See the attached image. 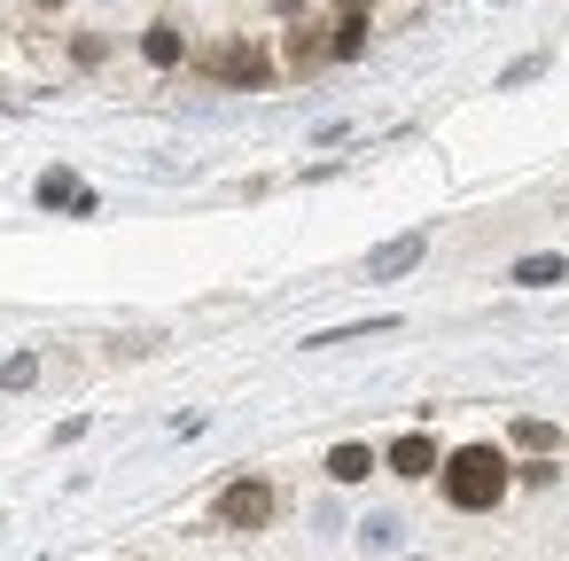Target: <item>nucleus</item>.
Here are the masks:
<instances>
[{
	"mask_svg": "<svg viewBox=\"0 0 569 561\" xmlns=\"http://www.w3.org/2000/svg\"><path fill=\"white\" fill-rule=\"evenodd\" d=\"M429 258V227H413V234H398V242H382L375 258H367V281H398V273H413Z\"/></svg>",
	"mask_w": 569,
	"mask_h": 561,
	"instance_id": "5",
	"label": "nucleus"
},
{
	"mask_svg": "<svg viewBox=\"0 0 569 561\" xmlns=\"http://www.w3.org/2000/svg\"><path fill=\"white\" fill-rule=\"evenodd\" d=\"M507 281H515V289H561V281H569V258H553V250L515 258V266H507Z\"/></svg>",
	"mask_w": 569,
	"mask_h": 561,
	"instance_id": "8",
	"label": "nucleus"
},
{
	"mask_svg": "<svg viewBox=\"0 0 569 561\" xmlns=\"http://www.w3.org/2000/svg\"><path fill=\"white\" fill-rule=\"evenodd\" d=\"M32 374H40V359H32V351H17V359H9V367H0V390H24V382H32Z\"/></svg>",
	"mask_w": 569,
	"mask_h": 561,
	"instance_id": "14",
	"label": "nucleus"
},
{
	"mask_svg": "<svg viewBox=\"0 0 569 561\" xmlns=\"http://www.w3.org/2000/svg\"><path fill=\"white\" fill-rule=\"evenodd\" d=\"M203 79L242 87V94H266V87H273V56H266L258 40H219V48L203 56Z\"/></svg>",
	"mask_w": 569,
	"mask_h": 561,
	"instance_id": "3",
	"label": "nucleus"
},
{
	"mask_svg": "<svg viewBox=\"0 0 569 561\" xmlns=\"http://www.w3.org/2000/svg\"><path fill=\"white\" fill-rule=\"evenodd\" d=\"M382 468H390V475H406V483H421V475H437V468H445V452H437V437H429V429H406V437H390Z\"/></svg>",
	"mask_w": 569,
	"mask_h": 561,
	"instance_id": "4",
	"label": "nucleus"
},
{
	"mask_svg": "<svg viewBox=\"0 0 569 561\" xmlns=\"http://www.w3.org/2000/svg\"><path fill=\"white\" fill-rule=\"evenodd\" d=\"M40 211H94V188L79 180V172H40Z\"/></svg>",
	"mask_w": 569,
	"mask_h": 561,
	"instance_id": "6",
	"label": "nucleus"
},
{
	"mask_svg": "<svg viewBox=\"0 0 569 561\" xmlns=\"http://www.w3.org/2000/svg\"><path fill=\"white\" fill-rule=\"evenodd\" d=\"M32 9H48V17H56V9H71V0H32Z\"/></svg>",
	"mask_w": 569,
	"mask_h": 561,
	"instance_id": "16",
	"label": "nucleus"
},
{
	"mask_svg": "<svg viewBox=\"0 0 569 561\" xmlns=\"http://www.w3.org/2000/svg\"><path fill=\"white\" fill-rule=\"evenodd\" d=\"M328 9H336V17H367V9H375V0H328Z\"/></svg>",
	"mask_w": 569,
	"mask_h": 561,
	"instance_id": "15",
	"label": "nucleus"
},
{
	"mask_svg": "<svg viewBox=\"0 0 569 561\" xmlns=\"http://www.w3.org/2000/svg\"><path fill=\"white\" fill-rule=\"evenodd\" d=\"M328 32H336V40H328V56H336V63H351V56H367V32H375V24H367V17H336Z\"/></svg>",
	"mask_w": 569,
	"mask_h": 561,
	"instance_id": "11",
	"label": "nucleus"
},
{
	"mask_svg": "<svg viewBox=\"0 0 569 561\" xmlns=\"http://www.w3.org/2000/svg\"><path fill=\"white\" fill-rule=\"evenodd\" d=\"M375 468H382L375 444H336V452H328V475H336V483H367Z\"/></svg>",
	"mask_w": 569,
	"mask_h": 561,
	"instance_id": "10",
	"label": "nucleus"
},
{
	"mask_svg": "<svg viewBox=\"0 0 569 561\" xmlns=\"http://www.w3.org/2000/svg\"><path fill=\"white\" fill-rule=\"evenodd\" d=\"M398 530H406L398 514H367V522H359V538H367L375 553H382V545H398Z\"/></svg>",
	"mask_w": 569,
	"mask_h": 561,
	"instance_id": "13",
	"label": "nucleus"
},
{
	"mask_svg": "<svg viewBox=\"0 0 569 561\" xmlns=\"http://www.w3.org/2000/svg\"><path fill=\"white\" fill-rule=\"evenodd\" d=\"M445 507H460V514H491L499 499H507V483H515V460L499 452V444H460V452H445Z\"/></svg>",
	"mask_w": 569,
	"mask_h": 561,
	"instance_id": "1",
	"label": "nucleus"
},
{
	"mask_svg": "<svg viewBox=\"0 0 569 561\" xmlns=\"http://www.w3.org/2000/svg\"><path fill=\"white\" fill-rule=\"evenodd\" d=\"M320 63H328V40H320V24H297V32H289V71H297V79H312Z\"/></svg>",
	"mask_w": 569,
	"mask_h": 561,
	"instance_id": "9",
	"label": "nucleus"
},
{
	"mask_svg": "<svg viewBox=\"0 0 569 561\" xmlns=\"http://www.w3.org/2000/svg\"><path fill=\"white\" fill-rule=\"evenodd\" d=\"M141 56H149L157 71H180V63H188V32H180L172 17H157V24L141 32Z\"/></svg>",
	"mask_w": 569,
	"mask_h": 561,
	"instance_id": "7",
	"label": "nucleus"
},
{
	"mask_svg": "<svg viewBox=\"0 0 569 561\" xmlns=\"http://www.w3.org/2000/svg\"><path fill=\"white\" fill-rule=\"evenodd\" d=\"M507 437H515L522 452H553V444H561V429H553V421H530V413H522V421H507Z\"/></svg>",
	"mask_w": 569,
	"mask_h": 561,
	"instance_id": "12",
	"label": "nucleus"
},
{
	"mask_svg": "<svg viewBox=\"0 0 569 561\" xmlns=\"http://www.w3.org/2000/svg\"><path fill=\"white\" fill-rule=\"evenodd\" d=\"M273 507H281V491L250 468V475H234L219 499H211V530H234V538H250V530H266L273 522Z\"/></svg>",
	"mask_w": 569,
	"mask_h": 561,
	"instance_id": "2",
	"label": "nucleus"
}]
</instances>
